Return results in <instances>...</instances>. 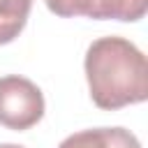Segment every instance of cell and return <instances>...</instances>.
<instances>
[{"label": "cell", "mask_w": 148, "mask_h": 148, "mask_svg": "<svg viewBox=\"0 0 148 148\" xmlns=\"http://www.w3.org/2000/svg\"><path fill=\"white\" fill-rule=\"evenodd\" d=\"M90 99L104 111H116L148 99V60L125 37L95 39L83 60Z\"/></svg>", "instance_id": "cell-1"}, {"label": "cell", "mask_w": 148, "mask_h": 148, "mask_svg": "<svg viewBox=\"0 0 148 148\" xmlns=\"http://www.w3.org/2000/svg\"><path fill=\"white\" fill-rule=\"evenodd\" d=\"M44 95L25 76H0V125L14 132L35 127L44 116Z\"/></svg>", "instance_id": "cell-2"}, {"label": "cell", "mask_w": 148, "mask_h": 148, "mask_svg": "<svg viewBox=\"0 0 148 148\" xmlns=\"http://www.w3.org/2000/svg\"><path fill=\"white\" fill-rule=\"evenodd\" d=\"M58 148H141V143L125 127H92L65 136Z\"/></svg>", "instance_id": "cell-3"}, {"label": "cell", "mask_w": 148, "mask_h": 148, "mask_svg": "<svg viewBox=\"0 0 148 148\" xmlns=\"http://www.w3.org/2000/svg\"><path fill=\"white\" fill-rule=\"evenodd\" d=\"M32 0H0V46L14 42L30 16Z\"/></svg>", "instance_id": "cell-4"}, {"label": "cell", "mask_w": 148, "mask_h": 148, "mask_svg": "<svg viewBox=\"0 0 148 148\" xmlns=\"http://www.w3.org/2000/svg\"><path fill=\"white\" fill-rule=\"evenodd\" d=\"M49 12L62 18L72 16H88V18H99L102 14V2L104 0H44Z\"/></svg>", "instance_id": "cell-5"}, {"label": "cell", "mask_w": 148, "mask_h": 148, "mask_svg": "<svg viewBox=\"0 0 148 148\" xmlns=\"http://www.w3.org/2000/svg\"><path fill=\"white\" fill-rule=\"evenodd\" d=\"M148 0H104L102 7V21H139L146 16Z\"/></svg>", "instance_id": "cell-6"}, {"label": "cell", "mask_w": 148, "mask_h": 148, "mask_svg": "<svg viewBox=\"0 0 148 148\" xmlns=\"http://www.w3.org/2000/svg\"><path fill=\"white\" fill-rule=\"evenodd\" d=\"M0 148H25V146H18V143H0Z\"/></svg>", "instance_id": "cell-7"}]
</instances>
